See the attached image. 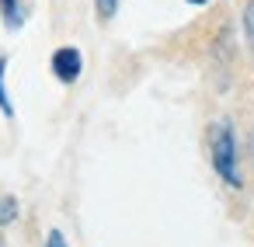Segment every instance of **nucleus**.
I'll list each match as a JSON object with an SVG mask.
<instances>
[{"label": "nucleus", "mask_w": 254, "mask_h": 247, "mask_svg": "<svg viewBox=\"0 0 254 247\" xmlns=\"http://www.w3.org/2000/svg\"><path fill=\"white\" fill-rule=\"evenodd\" d=\"M244 35H247V46L254 53V0H247V7H244Z\"/></svg>", "instance_id": "6"}, {"label": "nucleus", "mask_w": 254, "mask_h": 247, "mask_svg": "<svg viewBox=\"0 0 254 247\" xmlns=\"http://www.w3.org/2000/svg\"><path fill=\"white\" fill-rule=\"evenodd\" d=\"M4 73H7V56H0V112L7 119H14V105L7 98V84H4Z\"/></svg>", "instance_id": "4"}, {"label": "nucleus", "mask_w": 254, "mask_h": 247, "mask_svg": "<svg viewBox=\"0 0 254 247\" xmlns=\"http://www.w3.org/2000/svg\"><path fill=\"white\" fill-rule=\"evenodd\" d=\"M209 160H212L216 174H219L230 188H240V185H244L240 167H237V136H233V125L223 122V119L209 125Z\"/></svg>", "instance_id": "1"}, {"label": "nucleus", "mask_w": 254, "mask_h": 247, "mask_svg": "<svg viewBox=\"0 0 254 247\" xmlns=\"http://www.w3.org/2000/svg\"><path fill=\"white\" fill-rule=\"evenodd\" d=\"M46 247H66V237H63L60 230H49V237H46Z\"/></svg>", "instance_id": "8"}, {"label": "nucleus", "mask_w": 254, "mask_h": 247, "mask_svg": "<svg viewBox=\"0 0 254 247\" xmlns=\"http://www.w3.org/2000/svg\"><path fill=\"white\" fill-rule=\"evenodd\" d=\"M185 4H191V7H202V4H209V0H185Z\"/></svg>", "instance_id": "9"}, {"label": "nucleus", "mask_w": 254, "mask_h": 247, "mask_svg": "<svg viewBox=\"0 0 254 247\" xmlns=\"http://www.w3.org/2000/svg\"><path fill=\"white\" fill-rule=\"evenodd\" d=\"M94 7H98V18L101 21H112L115 11H119V0H94Z\"/></svg>", "instance_id": "7"}, {"label": "nucleus", "mask_w": 254, "mask_h": 247, "mask_svg": "<svg viewBox=\"0 0 254 247\" xmlns=\"http://www.w3.org/2000/svg\"><path fill=\"white\" fill-rule=\"evenodd\" d=\"M14 216H18V198L14 195H4V198H0V226L14 223Z\"/></svg>", "instance_id": "5"}, {"label": "nucleus", "mask_w": 254, "mask_h": 247, "mask_svg": "<svg viewBox=\"0 0 254 247\" xmlns=\"http://www.w3.org/2000/svg\"><path fill=\"white\" fill-rule=\"evenodd\" d=\"M0 18H4V25L14 32L25 25V4L21 0H0Z\"/></svg>", "instance_id": "3"}, {"label": "nucleus", "mask_w": 254, "mask_h": 247, "mask_svg": "<svg viewBox=\"0 0 254 247\" xmlns=\"http://www.w3.org/2000/svg\"><path fill=\"white\" fill-rule=\"evenodd\" d=\"M80 70H84V56H80V49L63 46V49L53 53V73H56V80H63V84H77Z\"/></svg>", "instance_id": "2"}]
</instances>
